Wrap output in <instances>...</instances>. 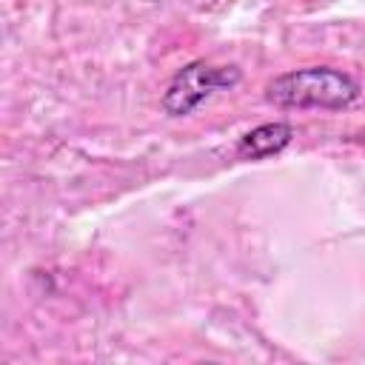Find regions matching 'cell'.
I'll use <instances>...</instances> for the list:
<instances>
[{
	"instance_id": "2",
	"label": "cell",
	"mask_w": 365,
	"mask_h": 365,
	"mask_svg": "<svg viewBox=\"0 0 365 365\" xmlns=\"http://www.w3.org/2000/svg\"><path fill=\"white\" fill-rule=\"evenodd\" d=\"M240 80H242V68L234 63L217 66L205 60H191L168 80L160 106L168 117H188L217 91H228L240 86Z\"/></svg>"
},
{
	"instance_id": "1",
	"label": "cell",
	"mask_w": 365,
	"mask_h": 365,
	"mask_svg": "<svg viewBox=\"0 0 365 365\" xmlns=\"http://www.w3.org/2000/svg\"><path fill=\"white\" fill-rule=\"evenodd\" d=\"M362 94V86L354 74L334 66H305L277 74L265 86V100L277 108H322L342 111L351 108Z\"/></svg>"
},
{
	"instance_id": "3",
	"label": "cell",
	"mask_w": 365,
	"mask_h": 365,
	"mask_svg": "<svg viewBox=\"0 0 365 365\" xmlns=\"http://www.w3.org/2000/svg\"><path fill=\"white\" fill-rule=\"evenodd\" d=\"M294 143V125L285 120H274V123H259L251 131H245L237 145L234 154L237 160H265L274 154H282L288 145Z\"/></svg>"
}]
</instances>
